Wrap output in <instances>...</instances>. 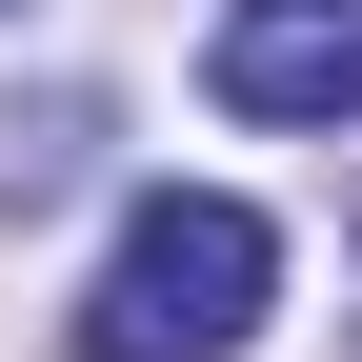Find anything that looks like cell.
<instances>
[{"mask_svg": "<svg viewBox=\"0 0 362 362\" xmlns=\"http://www.w3.org/2000/svg\"><path fill=\"white\" fill-rule=\"evenodd\" d=\"M262 302H282V221L221 202V181H161L81 282V362H242Z\"/></svg>", "mask_w": 362, "mask_h": 362, "instance_id": "obj_1", "label": "cell"}, {"mask_svg": "<svg viewBox=\"0 0 362 362\" xmlns=\"http://www.w3.org/2000/svg\"><path fill=\"white\" fill-rule=\"evenodd\" d=\"M221 121H362V0H221Z\"/></svg>", "mask_w": 362, "mask_h": 362, "instance_id": "obj_2", "label": "cell"}]
</instances>
